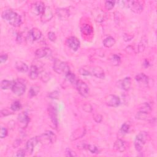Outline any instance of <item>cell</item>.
Segmentation results:
<instances>
[{"label": "cell", "instance_id": "cell-1", "mask_svg": "<svg viewBox=\"0 0 157 157\" xmlns=\"http://www.w3.org/2000/svg\"><path fill=\"white\" fill-rule=\"evenodd\" d=\"M2 16L4 20H6L13 27H18L22 24L21 16L11 9H8L3 11Z\"/></svg>", "mask_w": 157, "mask_h": 157}, {"label": "cell", "instance_id": "cell-2", "mask_svg": "<svg viewBox=\"0 0 157 157\" xmlns=\"http://www.w3.org/2000/svg\"><path fill=\"white\" fill-rule=\"evenodd\" d=\"M11 90L16 95L19 97L22 96L26 91V84L23 80L18 78V79L14 81Z\"/></svg>", "mask_w": 157, "mask_h": 157}, {"label": "cell", "instance_id": "cell-3", "mask_svg": "<svg viewBox=\"0 0 157 157\" xmlns=\"http://www.w3.org/2000/svg\"><path fill=\"white\" fill-rule=\"evenodd\" d=\"M39 142L42 144H50L56 142L57 136L51 131H46L43 134L38 137Z\"/></svg>", "mask_w": 157, "mask_h": 157}, {"label": "cell", "instance_id": "cell-4", "mask_svg": "<svg viewBox=\"0 0 157 157\" xmlns=\"http://www.w3.org/2000/svg\"><path fill=\"white\" fill-rule=\"evenodd\" d=\"M148 137V134L146 132H141L136 137L134 140V147L136 150L140 152L143 148Z\"/></svg>", "mask_w": 157, "mask_h": 157}, {"label": "cell", "instance_id": "cell-5", "mask_svg": "<svg viewBox=\"0 0 157 157\" xmlns=\"http://www.w3.org/2000/svg\"><path fill=\"white\" fill-rule=\"evenodd\" d=\"M53 69L55 72L58 74L66 75L68 72L70 71L68 64L64 61L60 60H55L53 62Z\"/></svg>", "mask_w": 157, "mask_h": 157}, {"label": "cell", "instance_id": "cell-6", "mask_svg": "<svg viewBox=\"0 0 157 157\" xmlns=\"http://www.w3.org/2000/svg\"><path fill=\"white\" fill-rule=\"evenodd\" d=\"M75 86L78 92L82 97L86 98L89 95L90 89L85 82L82 80H77Z\"/></svg>", "mask_w": 157, "mask_h": 157}, {"label": "cell", "instance_id": "cell-7", "mask_svg": "<svg viewBox=\"0 0 157 157\" xmlns=\"http://www.w3.org/2000/svg\"><path fill=\"white\" fill-rule=\"evenodd\" d=\"M126 8L136 14H141L143 11V5L139 1H126Z\"/></svg>", "mask_w": 157, "mask_h": 157}, {"label": "cell", "instance_id": "cell-8", "mask_svg": "<svg viewBox=\"0 0 157 157\" xmlns=\"http://www.w3.org/2000/svg\"><path fill=\"white\" fill-rule=\"evenodd\" d=\"M120 99L115 95H109L105 97V103L107 106L117 108L120 104Z\"/></svg>", "mask_w": 157, "mask_h": 157}, {"label": "cell", "instance_id": "cell-9", "mask_svg": "<svg viewBox=\"0 0 157 157\" xmlns=\"http://www.w3.org/2000/svg\"><path fill=\"white\" fill-rule=\"evenodd\" d=\"M46 6L44 3L42 2H36L35 3H33L31 7V11L36 16L42 15L44 13Z\"/></svg>", "mask_w": 157, "mask_h": 157}, {"label": "cell", "instance_id": "cell-10", "mask_svg": "<svg viewBox=\"0 0 157 157\" xmlns=\"http://www.w3.org/2000/svg\"><path fill=\"white\" fill-rule=\"evenodd\" d=\"M68 46L73 51H77L80 47L81 42L76 37L70 36L66 39Z\"/></svg>", "mask_w": 157, "mask_h": 157}, {"label": "cell", "instance_id": "cell-11", "mask_svg": "<svg viewBox=\"0 0 157 157\" xmlns=\"http://www.w3.org/2000/svg\"><path fill=\"white\" fill-rule=\"evenodd\" d=\"M42 67L41 64L38 65L36 64H33L31 66L29 72V77L32 80H35L38 77L39 73L42 71Z\"/></svg>", "mask_w": 157, "mask_h": 157}, {"label": "cell", "instance_id": "cell-12", "mask_svg": "<svg viewBox=\"0 0 157 157\" xmlns=\"http://www.w3.org/2000/svg\"><path fill=\"white\" fill-rule=\"evenodd\" d=\"M89 71L91 75H93L98 78H104L105 77V72L100 66H89Z\"/></svg>", "mask_w": 157, "mask_h": 157}, {"label": "cell", "instance_id": "cell-13", "mask_svg": "<svg viewBox=\"0 0 157 157\" xmlns=\"http://www.w3.org/2000/svg\"><path fill=\"white\" fill-rule=\"evenodd\" d=\"M42 37L41 31L37 28H33L28 33L27 38L30 41H35L40 39Z\"/></svg>", "mask_w": 157, "mask_h": 157}, {"label": "cell", "instance_id": "cell-14", "mask_svg": "<svg viewBox=\"0 0 157 157\" xmlns=\"http://www.w3.org/2000/svg\"><path fill=\"white\" fill-rule=\"evenodd\" d=\"M30 121V119L26 112H22L18 116L19 125L22 128H26L28 126Z\"/></svg>", "mask_w": 157, "mask_h": 157}, {"label": "cell", "instance_id": "cell-15", "mask_svg": "<svg viewBox=\"0 0 157 157\" xmlns=\"http://www.w3.org/2000/svg\"><path fill=\"white\" fill-rule=\"evenodd\" d=\"M53 16V14L51 8L49 6H46L44 13L41 16V20L43 23L48 22L52 19Z\"/></svg>", "mask_w": 157, "mask_h": 157}, {"label": "cell", "instance_id": "cell-16", "mask_svg": "<svg viewBox=\"0 0 157 157\" xmlns=\"http://www.w3.org/2000/svg\"><path fill=\"white\" fill-rule=\"evenodd\" d=\"M38 142L39 140L38 137H33L27 141L26 144V150L28 153V154L31 155L33 153L34 148Z\"/></svg>", "mask_w": 157, "mask_h": 157}, {"label": "cell", "instance_id": "cell-17", "mask_svg": "<svg viewBox=\"0 0 157 157\" xmlns=\"http://www.w3.org/2000/svg\"><path fill=\"white\" fill-rule=\"evenodd\" d=\"M49 114L50 117L51 121L53 125L55 126V128L58 126V117H57V111L56 108H55L53 106L50 105L49 107Z\"/></svg>", "mask_w": 157, "mask_h": 157}, {"label": "cell", "instance_id": "cell-18", "mask_svg": "<svg viewBox=\"0 0 157 157\" xmlns=\"http://www.w3.org/2000/svg\"><path fill=\"white\" fill-rule=\"evenodd\" d=\"M52 51L49 48H41V49H38L36 50L35 52V56L37 58L40 59L42 58L46 57H48L51 55Z\"/></svg>", "mask_w": 157, "mask_h": 157}, {"label": "cell", "instance_id": "cell-19", "mask_svg": "<svg viewBox=\"0 0 157 157\" xmlns=\"http://www.w3.org/2000/svg\"><path fill=\"white\" fill-rule=\"evenodd\" d=\"M114 149L118 152L122 153L126 150V144L125 141L120 139H118L115 141L114 144Z\"/></svg>", "mask_w": 157, "mask_h": 157}, {"label": "cell", "instance_id": "cell-20", "mask_svg": "<svg viewBox=\"0 0 157 157\" xmlns=\"http://www.w3.org/2000/svg\"><path fill=\"white\" fill-rule=\"evenodd\" d=\"M56 14L59 19L62 20H66L69 17V11L66 8H59L56 11Z\"/></svg>", "mask_w": 157, "mask_h": 157}, {"label": "cell", "instance_id": "cell-21", "mask_svg": "<svg viewBox=\"0 0 157 157\" xmlns=\"http://www.w3.org/2000/svg\"><path fill=\"white\" fill-rule=\"evenodd\" d=\"M86 129L85 128H81L76 130L74 132L72 133V135L71 136V141H75L78 139L82 137L86 134Z\"/></svg>", "mask_w": 157, "mask_h": 157}, {"label": "cell", "instance_id": "cell-22", "mask_svg": "<svg viewBox=\"0 0 157 157\" xmlns=\"http://www.w3.org/2000/svg\"><path fill=\"white\" fill-rule=\"evenodd\" d=\"M136 81L141 85L147 86L148 83V78L144 73H139L135 77Z\"/></svg>", "mask_w": 157, "mask_h": 157}, {"label": "cell", "instance_id": "cell-23", "mask_svg": "<svg viewBox=\"0 0 157 157\" xmlns=\"http://www.w3.org/2000/svg\"><path fill=\"white\" fill-rule=\"evenodd\" d=\"M120 86L121 88L125 90L128 91L130 90L131 86V78L130 77H126L124 78L123 80L121 81L120 82Z\"/></svg>", "mask_w": 157, "mask_h": 157}, {"label": "cell", "instance_id": "cell-24", "mask_svg": "<svg viewBox=\"0 0 157 157\" xmlns=\"http://www.w3.org/2000/svg\"><path fill=\"white\" fill-rule=\"evenodd\" d=\"M110 63L113 66H119L121 63V58L119 55L116 54H112L109 57Z\"/></svg>", "mask_w": 157, "mask_h": 157}, {"label": "cell", "instance_id": "cell-25", "mask_svg": "<svg viewBox=\"0 0 157 157\" xmlns=\"http://www.w3.org/2000/svg\"><path fill=\"white\" fill-rule=\"evenodd\" d=\"M16 68L17 71L21 72H26L28 71L29 68L28 65L23 61H17L16 63Z\"/></svg>", "mask_w": 157, "mask_h": 157}, {"label": "cell", "instance_id": "cell-26", "mask_svg": "<svg viewBox=\"0 0 157 157\" xmlns=\"http://www.w3.org/2000/svg\"><path fill=\"white\" fill-rule=\"evenodd\" d=\"M104 13L103 11H102L101 9H98L97 10L95 13L93 14V16H94L95 20L98 22H102L104 20V18H105V15H104Z\"/></svg>", "mask_w": 157, "mask_h": 157}, {"label": "cell", "instance_id": "cell-27", "mask_svg": "<svg viewBox=\"0 0 157 157\" xmlns=\"http://www.w3.org/2000/svg\"><path fill=\"white\" fill-rule=\"evenodd\" d=\"M147 44V39L145 38V36H144L140 42L139 43L138 46H137V53H141L144 51L145 49L146 48Z\"/></svg>", "mask_w": 157, "mask_h": 157}, {"label": "cell", "instance_id": "cell-28", "mask_svg": "<svg viewBox=\"0 0 157 157\" xmlns=\"http://www.w3.org/2000/svg\"><path fill=\"white\" fill-rule=\"evenodd\" d=\"M65 77H66V80L68 82L70 83L72 85L76 84V82L77 81V80L76 79V77H75V74H73L72 72H71V71L68 72L65 75Z\"/></svg>", "mask_w": 157, "mask_h": 157}, {"label": "cell", "instance_id": "cell-29", "mask_svg": "<svg viewBox=\"0 0 157 157\" xmlns=\"http://www.w3.org/2000/svg\"><path fill=\"white\" fill-rule=\"evenodd\" d=\"M115 44V39L112 37L109 36L105 38L103 41V45L106 48H111Z\"/></svg>", "mask_w": 157, "mask_h": 157}, {"label": "cell", "instance_id": "cell-30", "mask_svg": "<svg viewBox=\"0 0 157 157\" xmlns=\"http://www.w3.org/2000/svg\"><path fill=\"white\" fill-rule=\"evenodd\" d=\"M151 111H152V108H151L150 105L148 103H145L139 108V112H141V113H142V114L147 115Z\"/></svg>", "mask_w": 157, "mask_h": 157}, {"label": "cell", "instance_id": "cell-31", "mask_svg": "<svg viewBox=\"0 0 157 157\" xmlns=\"http://www.w3.org/2000/svg\"><path fill=\"white\" fill-rule=\"evenodd\" d=\"M14 81H10L8 80H3L1 82V89L2 90L11 89Z\"/></svg>", "mask_w": 157, "mask_h": 157}, {"label": "cell", "instance_id": "cell-32", "mask_svg": "<svg viewBox=\"0 0 157 157\" xmlns=\"http://www.w3.org/2000/svg\"><path fill=\"white\" fill-rule=\"evenodd\" d=\"M81 31L83 33V34L86 35H90L93 32V28L90 25L84 24L81 28Z\"/></svg>", "mask_w": 157, "mask_h": 157}, {"label": "cell", "instance_id": "cell-33", "mask_svg": "<svg viewBox=\"0 0 157 157\" xmlns=\"http://www.w3.org/2000/svg\"><path fill=\"white\" fill-rule=\"evenodd\" d=\"M40 88L37 86H32L29 90V96L30 97H36L39 92Z\"/></svg>", "mask_w": 157, "mask_h": 157}, {"label": "cell", "instance_id": "cell-34", "mask_svg": "<svg viewBox=\"0 0 157 157\" xmlns=\"http://www.w3.org/2000/svg\"><path fill=\"white\" fill-rule=\"evenodd\" d=\"M22 108V106L20 103V102H19V101H14L11 106V109L13 111H20Z\"/></svg>", "mask_w": 157, "mask_h": 157}, {"label": "cell", "instance_id": "cell-35", "mask_svg": "<svg viewBox=\"0 0 157 157\" xmlns=\"http://www.w3.org/2000/svg\"><path fill=\"white\" fill-rule=\"evenodd\" d=\"M87 149H88L92 153L97 154L100 153V150L98 147H97L95 145H92V144H87Z\"/></svg>", "mask_w": 157, "mask_h": 157}, {"label": "cell", "instance_id": "cell-36", "mask_svg": "<svg viewBox=\"0 0 157 157\" xmlns=\"http://www.w3.org/2000/svg\"><path fill=\"white\" fill-rule=\"evenodd\" d=\"M79 72L80 74H81L82 75L84 76H90V71H89V67L88 66H86V67H83L79 69Z\"/></svg>", "mask_w": 157, "mask_h": 157}, {"label": "cell", "instance_id": "cell-37", "mask_svg": "<svg viewBox=\"0 0 157 157\" xmlns=\"http://www.w3.org/2000/svg\"><path fill=\"white\" fill-rule=\"evenodd\" d=\"M130 124L128 123H125L122 125L121 128H120V131L122 133L126 134V133H128V131L130 130Z\"/></svg>", "mask_w": 157, "mask_h": 157}, {"label": "cell", "instance_id": "cell-38", "mask_svg": "<svg viewBox=\"0 0 157 157\" xmlns=\"http://www.w3.org/2000/svg\"><path fill=\"white\" fill-rule=\"evenodd\" d=\"M115 2H112V1H106L105 2V4H104V6H105V8L108 10V11H110L111 9H112L115 6Z\"/></svg>", "mask_w": 157, "mask_h": 157}, {"label": "cell", "instance_id": "cell-39", "mask_svg": "<svg viewBox=\"0 0 157 157\" xmlns=\"http://www.w3.org/2000/svg\"><path fill=\"white\" fill-rule=\"evenodd\" d=\"M125 52L127 53H129V54H132V53H137V48H134V46H128V47H126L125 49Z\"/></svg>", "mask_w": 157, "mask_h": 157}, {"label": "cell", "instance_id": "cell-40", "mask_svg": "<svg viewBox=\"0 0 157 157\" xmlns=\"http://www.w3.org/2000/svg\"><path fill=\"white\" fill-rule=\"evenodd\" d=\"M60 95V92L58 91H53L52 92H50L49 95L48 97L51 98V99H58Z\"/></svg>", "mask_w": 157, "mask_h": 157}, {"label": "cell", "instance_id": "cell-41", "mask_svg": "<svg viewBox=\"0 0 157 157\" xmlns=\"http://www.w3.org/2000/svg\"><path fill=\"white\" fill-rule=\"evenodd\" d=\"M83 110L86 112H92L93 111V108L92 105L89 103H86L83 106Z\"/></svg>", "mask_w": 157, "mask_h": 157}, {"label": "cell", "instance_id": "cell-42", "mask_svg": "<svg viewBox=\"0 0 157 157\" xmlns=\"http://www.w3.org/2000/svg\"><path fill=\"white\" fill-rule=\"evenodd\" d=\"M65 153H66V156H72V157H74V156H77V155L75 153V152L74 151L72 150L70 148H66Z\"/></svg>", "mask_w": 157, "mask_h": 157}, {"label": "cell", "instance_id": "cell-43", "mask_svg": "<svg viewBox=\"0 0 157 157\" xmlns=\"http://www.w3.org/2000/svg\"><path fill=\"white\" fill-rule=\"evenodd\" d=\"M8 133V130L5 127H2L1 133H0V137H1V138L2 139L5 138L7 136Z\"/></svg>", "mask_w": 157, "mask_h": 157}, {"label": "cell", "instance_id": "cell-44", "mask_svg": "<svg viewBox=\"0 0 157 157\" xmlns=\"http://www.w3.org/2000/svg\"><path fill=\"white\" fill-rule=\"evenodd\" d=\"M48 38L50 41L55 42L57 39V36L54 32L50 31L48 33Z\"/></svg>", "mask_w": 157, "mask_h": 157}, {"label": "cell", "instance_id": "cell-45", "mask_svg": "<svg viewBox=\"0 0 157 157\" xmlns=\"http://www.w3.org/2000/svg\"><path fill=\"white\" fill-rule=\"evenodd\" d=\"M93 119L97 123H101L103 120V117L100 114H95L93 115Z\"/></svg>", "mask_w": 157, "mask_h": 157}, {"label": "cell", "instance_id": "cell-46", "mask_svg": "<svg viewBox=\"0 0 157 157\" xmlns=\"http://www.w3.org/2000/svg\"><path fill=\"white\" fill-rule=\"evenodd\" d=\"M8 59V55L6 53L4 54H2L1 56H0V62L1 63H5Z\"/></svg>", "mask_w": 157, "mask_h": 157}, {"label": "cell", "instance_id": "cell-47", "mask_svg": "<svg viewBox=\"0 0 157 157\" xmlns=\"http://www.w3.org/2000/svg\"><path fill=\"white\" fill-rule=\"evenodd\" d=\"M25 155H26V151L24 149H20V150L17 151V154H16V156L23 157V156H25Z\"/></svg>", "mask_w": 157, "mask_h": 157}, {"label": "cell", "instance_id": "cell-48", "mask_svg": "<svg viewBox=\"0 0 157 157\" xmlns=\"http://www.w3.org/2000/svg\"><path fill=\"white\" fill-rule=\"evenodd\" d=\"M12 113L8 111V109H3L2 111H1V115L3 117H5V116H8L9 115H11Z\"/></svg>", "mask_w": 157, "mask_h": 157}, {"label": "cell", "instance_id": "cell-49", "mask_svg": "<svg viewBox=\"0 0 157 157\" xmlns=\"http://www.w3.org/2000/svg\"><path fill=\"white\" fill-rule=\"evenodd\" d=\"M143 65H144L145 68H147V67H148V66H149V62H148L147 60H145L144 62Z\"/></svg>", "mask_w": 157, "mask_h": 157}]
</instances>
